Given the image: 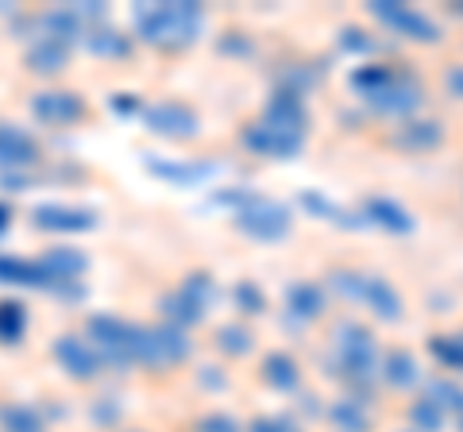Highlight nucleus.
<instances>
[]
</instances>
